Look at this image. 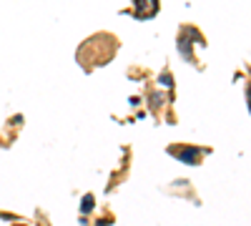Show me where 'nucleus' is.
<instances>
[{
    "mask_svg": "<svg viewBox=\"0 0 251 226\" xmlns=\"http://www.w3.org/2000/svg\"><path fill=\"white\" fill-rule=\"evenodd\" d=\"M161 83L171 88V86H174V80H171V75H161Z\"/></svg>",
    "mask_w": 251,
    "mask_h": 226,
    "instance_id": "20e7f679",
    "label": "nucleus"
},
{
    "mask_svg": "<svg viewBox=\"0 0 251 226\" xmlns=\"http://www.w3.org/2000/svg\"><path fill=\"white\" fill-rule=\"evenodd\" d=\"M93 203H96L93 194H86V196H83V201H80V214H91L93 211Z\"/></svg>",
    "mask_w": 251,
    "mask_h": 226,
    "instance_id": "7ed1b4c3",
    "label": "nucleus"
},
{
    "mask_svg": "<svg viewBox=\"0 0 251 226\" xmlns=\"http://www.w3.org/2000/svg\"><path fill=\"white\" fill-rule=\"evenodd\" d=\"M158 10V0H136V18H153Z\"/></svg>",
    "mask_w": 251,
    "mask_h": 226,
    "instance_id": "f03ea898",
    "label": "nucleus"
},
{
    "mask_svg": "<svg viewBox=\"0 0 251 226\" xmlns=\"http://www.w3.org/2000/svg\"><path fill=\"white\" fill-rule=\"evenodd\" d=\"M169 153L181 158V161H186V163H196L201 158V149H196V146H171Z\"/></svg>",
    "mask_w": 251,
    "mask_h": 226,
    "instance_id": "f257e3e1",
    "label": "nucleus"
}]
</instances>
